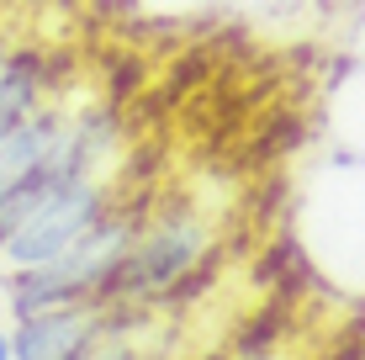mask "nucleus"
<instances>
[{
  "label": "nucleus",
  "mask_w": 365,
  "mask_h": 360,
  "mask_svg": "<svg viewBox=\"0 0 365 360\" xmlns=\"http://www.w3.org/2000/svg\"><path fill=\"white\" fill-rule=\"evenodd\" d=\"M143 207H111L106 217L85 233L80 244H69L64 254L43 259L27 270H6V302L11 313H43V307H69V302H96L111 307V287H117V270L128 259Z\"/></svg>",
  "instance_id": "f257e3e1"
},
{
  "label": "nucleus",
  "mask_w": 365,
  "mask_h": 360,
  "mask_svg": "<svg viewBox=\"0 0 365 360\" xmlns=\"http://www.w3.org/2000/svg\"><path fill=\"white\" fill-rule=\"evenodd\" d=\"M207 250H212L207 217L196 207L175 202V207H159V212H143L138 239L117 270V287H111V307H138V302L175 297L191 281V270H201Z\"/></svg>",
  "instance_id": "f03ea898"
},
{
  "label": "nucleus",
  "mask_w": 365,
  "mask_h": 360,
  "mask_svg": "<svg viewBox=\"0 0 365 360\" xmlns=\"http://www.w3.org/2000/svg\"><path fill=\"white\" fill-rule=\"evenodd\" d=\"M117 202L122 196H117V185H111V175H80V180L58 185V191H48L43 202L6 233L0 265L6 270H27V265H43V259L64 254L69 244H80Z\"/></svg>",
  "instance_id": "7ed1b4c3"
},
{
  "label": "nucleus",
  "mask_w": 365,
  "mask_h": 360,
  "mask_svg": "<svg viewBox=\"0 0 365 360\" xmlns=\"http://www.w3.org/2000/svg\"><path fill=\"white\" fill-rule=\"evenodd\" d=\"M106 318L111 307H96V302L21 313L16 329H11V355L16 360H91V350L106 334Z\"/></svg>",
  "instance_id": "20e7f679"
},
{
  "label": "nucleus",
  "mask_w": 365,
  "mask_h": 360,
  "mask_svg": "<svg viewBox=\"0 0 365 360\" xmlns=\"http://www.w3.org/2000/svg\"><path fill=\"white\" fill-rule=\"evenodd\" d=\"M48 101V69L37 64L32 53H11L0 64V143L11 138L21 117H32L37 106Z\"/></svg>",
  "instance_id": "39448f33"
},
{
  "label": "nucleus",
  "mask_w": 365,
  "mask_h": 360,
  "mask_svg": "<svg viewBox=\"0 0 365 360\" xmlns=\"http://www.w3.org/2000/svg\"><path fill=\"white\" fill-rule=\"evenodd\" d=\"M0 360H16L11 355V329H0Z\"/></svg>",
  "instance_id": "423d86ee"
},
{
  "label": "nucleus",
  "mask_w": 365,
  "mask_h": 360,
  "mask_svg": "<svg viewBox=\"0 0 365 360\" xmlns=\"http://www.w3.org/2000/svg\"><path fill=\"white\" fill-rule=\"evenodd\" d=\"M238 360H270L265 350H244V355H238Z\"/></svg>",
  "instance_id": "0eeeda50"
},
{
  "label": "nucleus",
  "mask_w": 365,
  "mask_h": 360,
  "mask_svg": "<svg viewBox=\"0 0 365 360\" xmlns=\"http://www.w3.org/2000/svg\"><path fill=\"white\" fill-rule=\"evenodd\" d=\"M6 58H11V48H6V37H0V64H6Z\"/></svg>",
  "instance_id": "6e6552de"
}]
</instances>
